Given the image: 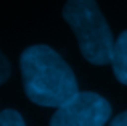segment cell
<instances>
[{"label":"cell","mask_w":127,"mask_h":126,"mask_svg":"<svg viewBox=\"0 0 127 126\" xmlns=\"http://www.w3.org/2000/svg\"><path fill=\"white\" fill-rule=\"evenodd\" d=\"M111 117V105L103 95L79 91L56 108L50 126H105Z\"/></svg>","instance_id":"3957f363"},{"label":"cell","mask_w":127,"mask_h":126,"mask_svg":"<svg viewBox=\"0 0 127 126\" xmlns=\"http://www.w3.org/2000/svg\"><path fill=\"white\" fill-rule=\"evenodd\" d=\"M19 68L24 92L35 105L58 108L79 92L71 66L48 45L28 47L21 54Z\"/></svg>","instance_id":"6da1fadb"},{"label":"cell","mask_w":127,"mask_h":126,"mask_svg":"<svg viewBox=\"0 0 127 126\" xmlns=\"http://www.w3.org/2000/svg\"><path fill=\"white\" fill-rule=\"evenodd\" d=\"M63 18L76 34L87 62L98 66L111 63L114 36L95 0H68Z\"/></svg>","instance_id":"7a4b0ae2"},{"label":"cell","mask_w":127,"mask_h":126,"mask_svg":"<svg viewBox=\"0 0 127 126\" xmlns=\"http://www.w3.org/2000/svg\"><path fill=\"white\" fill-rule=\"evenodd\" d=\"M10 74H11V65H10L8 58L0 52V84L8 81Z\"/></svg>","instance_id":"8992f818"},{"label":"cell","mask_w":127,"mask_h":126,"mask_svg":"<svg viewBox=\"0 0 127 126\" xmlns=\"http://www.w3.org/2000/svg\"><path fill=\"white\" fill-rule=\"evenodd\" d=\"M109 126H127V110L122 112V113L116 115L111 121H109Z\"/></svg>","instance_id":"52a82bcc"},{"label":"cell","mask_w":127,"mask_h":126,"mask_svg":"<svg viewBox=\"0 0 127 126\" xmlns=\"http://www.w3.org/2000/svg\"><path fill=\"white\" fill-rule=\"evenodd\" d=\"M111 66L116 79L121 84L127 86V31H122L114 41Z\"/></svg>","instance_id":"277c9868"},{"label":"cell","mask_w":127,"mask_h":126,"mask_svg":"<svg viewBox=\"0 0 127 126\" xmlns=\"http://www.w3.org/2000/svg\"><path fill=\"white\" fill-rule=\"evenodd\" d=\"M0 126H26V123L19 112L13 110V108H6V110L0 112Z\"/></svg>","instance_id":"5b68a950"}]
</instances>
